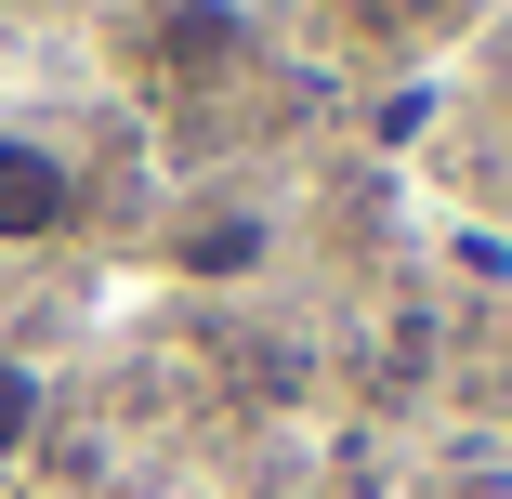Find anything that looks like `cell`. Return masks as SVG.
I'll return each mask as SVG.
<instances>
[{
  "instance_id": "cell-2",
  "label": "cell",
  "mask_w": 512,
  "mask_h": 499,
  "mask_svg": "<svg viewBox=\"0 0 512 499\" xmlns=\"http://www.w3.org/2000/svg\"><path fill=\"white\" fill-rule=\"evenodd\" d=\"M79 211H92L79 158L53 132H0V250H53V237H79Z\"/></svg>"
},
{
  "instance_id": "cell-4",
  "label": "cell",
  "mask_w": 512,
  "mask_h": 499,
  "mask_svg": "<svg viewBox=\"0 0 512 499\" xmlns=\"http://www.w3.org/2000/svg\"><path fill=\"white\" fill-rule=\"evenodd\" d=\"M355 14H368L381 40H447V27L473 14V0H355Z\"/></svg>"
},
{
  "instance_id": "cell-3",
  "label": "cell",
  "mask_w": 512,
  "mask_h": 499,
  "mask_svg": "<svg viewBox=\"0 0 512 499\" xmlns=\"http://www.w3.org/2000/svg\"><path fill=\"white\" fill-rule=\"evenodd\" d=\"M40 421H53L40 355H14V342H0V460H27V447H40Z\"/></svg>"
},
{
  "instance_id": "cell-1",
  "label": "cell",
  "mask_w": 512,
  "mask_h": 499,
  "mask_svg": "<svg viewBox=\"0 0 512 499\" xmlns=\"http://www.w3.org/2000/svg\"><path fill=\"white\" fill-rule=\"evenodd\" d=\"M276 250H289V224L263 211V197H211V211H171V237H158V263H171L184 289H250V276H276Z\"/></svg>"
}]
</instances>
